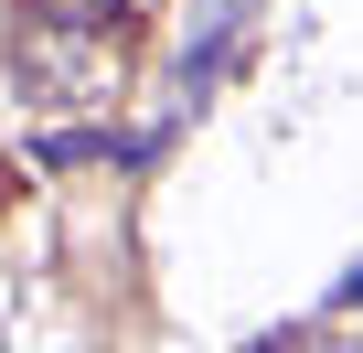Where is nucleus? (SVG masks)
Here are the masks:
<instances>
[{
    "label": "nucleus",
    "mask_w": 363,
    "mask_h": 353,
    "mask_svg": "<svg viewBox=\"0 0 363 353\" xmlns=\"http://www.w3.org/2000/svg\"><path fill=\"white\" fill-rule=\"evenodd\" d=\"M118 43H128L118 0H22L11 11V86L33 107H86V97H107Z\"/></svg>",
    "instance_id": "f257e3e1"
},
{
    "label": "nucleus",
    "mask_w": 363,
    "mask_h": 353,
    "mask_svg": "<svg viewBox=\"0 0 363 353\" xmlns=\"http://www.w3.org/2000/svg\"><path fill=\"white\" fill-rule=\"evenodd\" d=\"M235 22H257V0H203V22H193V54H182V97H203V86H214V65H225Z\"/></svg>",
    "instance_id": "f03ea898"
},
{
    "label": "nucleus",
    "mask_w": 363,
    "mask_h": 353,
    "mask_svg": "<svg viewBox=\"0 0 363 353\" xmlns=\"http://www.w3.org/2000/svg\"><path fill=\"white\" fill-rule=\"evenodd\" d=\"M43 161H65V171H75V161H150V139H139V129H54Z\"/></svg>",
    "instance_id": "7ed1b4c3"
},
{
    "label": "nucleus",
    "mask_w": 363,
    "mask_h": 353,
    "mask_svg": "<svg viewBox=\"0 0 363 353\" xmlns=\"http://www.w3.org/2000/svg\"><path fill=\"white\" fill-rule=\"evenodd\" d=\"M246 353H342V332H310V321H289V332H267V342H246Z\"/></svg>",
    "instance_id": "20e7f679"
},
{
    "label": "nucleus",
    "mask_w": 363,
    "mask_h": 353,
    "mask_svg": "<svg viewBox=\"0 0 363 353\" xmlns=\"http://www.w3.org/2000/svg\"><path fill=\"white\" fill-rule=\"evenodd\" d=\"M342 300H363V268H352V278H342Z\"/></svg>",
    "instance_id": "39448f33"
}]
</instances>
